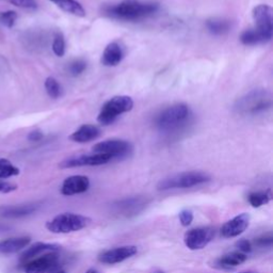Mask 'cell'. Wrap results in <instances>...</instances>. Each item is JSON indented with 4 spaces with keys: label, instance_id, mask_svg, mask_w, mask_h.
Masks as SVG:
<instances>
[{
    "label": "cell",
    "instance_id": "cell-3",
    "mask_svg": "<svg viewBox=\"0 0 273 273\" xmlns=\"http://www.w3.org/2000/svg\"><path fill=\"white\" fill-rule=\"evenodd\" d=\"M190 109L185 104L171 106L157 116L155 123L157 128L163 132H172L180 129L190 118Z\"/></svg>",
    "mask_w": 273,
    "mask_h": 273
},
{
    "label": "cell",
    "instance_id": "cell-27",
    "mask_svg": "<svg viewBox=\"0 0 273 273\" xmlns=\"http://www.w3.org/2000/svg\"><path fill=\"white\" fill-rule=\"evenodd\" d=\"M87 70V62L85 60L78 59L70 63V65L67 66V72L70 75L76 77L81 75L85 71Z\"/></svg>",
    "mask_w": 273,
    "mask_h": 273
},
{
    "label": "cell",
    "instance_id": "cell-30",
    "mask_svg": "<svg viewBox=\"0 0 273 273\" xmlns=\"http://www.w3.org/2000/svg\"><path fill=\"white\" fill-rule=\"evenodd\" d=\"M9 3L14 5L15 7L22 9H37L38 4L36 0H8Z\"/></svg>",
    "mask_w": 273,
    "mask_h": 273
},
{
    "label": "cell",
    "instance_id": "cell-37",
    "mask_svg": "<svg viewBox=\"0 0 273 273\" xmlns=\"http://www.w3.org/2000/svg\"><path fill=\"white\" fill-rule=\"evenodd\" d=\"M53 273H66L65 271H63V270H57L56 272H53Z\"/></svg>",
    "mask_w": 273,
    "mask_h": 273
},
{
    "label": "cell",
    "instance_id": "cell-34",
    "mask_svg": "<svg viewBox=\"0 0 273 273\" xmlns=\"http://www.w3.org/2000/svg\"><path fill=\"white\" fill-rule=\"evenodd\" d=\"M17 189V186L12 183H8V181L0 179V192L2 193H10L13 192Z\"/></svg>",
    "mask_w": 273,
    "mask_h": 273
},
{
    "label": "cell",
    "instance_id": "cell-5",
    "mask_svg": "<svg viewBox=\"0 0 273 273\" xmlns=\"http://www.w3.org/2000/svg\"><path fill=\"white\" fill-rule=\"evenodd\" d=\"M209 180L210 176L207 173L200 172V171H190V172L175 174L160 180L157 185V189L159 191H166L170 189H185L208 183Z\"/></svg>",
    "mask_w": 273,
    "mask_h": 273
},
{
    "label": "cell",
    "instance_id": "cell-16",
    "mask_svg": "<svg viewBox=\"0 0 273 273\" xmlns=\"http://www.w3.org/2000/svg\"><path fill=\"white\" fill-rule=\"evenodd\" d=\"M124 48L118 42H112L107 45L101 54V63L105 66H117L124 59Z\"/></svg>",
    "mask_w": 273,
    "mask_h": 273
},
{
    "label": "cell",
    "instance_id": "cell-11",
    "mask_svg": "<svg viewBox=\"0 0 273 273\" xmlns=\"http://www.w3.org/2000/svg\"><path fill=\"white\" fill-rule=\"evenodd\" d=\"M112 160V158L108 155L104 154H91V155H80L70 157L65 159L64 161L60 163V168L70 169V168H78L85 166H101L106 165Z\"/></svg>",
    "mask_w": 273,
    "mask_h": 273
},
{
    "label": "cell",
    "instance_id": "cell-18",
    "mask_svg": "<svg viewBox=\"0 0 273 273\" xmlns=\"http://www.w3.org/2000/svg\"><path fill=\"white\" fill-rule=\"evenodd\" d=\"M99 135L100 129L97 126L92 124H85L70 135V139L77 143H87L96 140Z\"/></svg>",
    "mask_w": 273,
    "mask_h": 273
},
{
    "label": "cell",
    "instance_id": "cell-29",
    "mask_svg": "<svg viewBox=\"0 0 273 273\" xmlns=\"http://www.w3.org/2000/svg\"><path fill=\"white\" fill-rule=\"evenodd\" d=\"M16 19H17V13L15 11L9 10L0 13V22L8 28H12L15 25Z\"/></svg>",
    "mask_w": 273,
    "mask_h": 273
},
{
    "label": "cell",
    "instance_id": "cell-21",
    "mask_svg": "<svg viewBox=\"0 0 273 273\" xmlns=\"http://www.w3.org/2000/svg\"><path fill=\"white\" fill-rule=\"evenodd\" d=\"M240 42L245 46H254V45L267 43L266 39L255 28L244 30L240 36Z\"/></svg>",
    "mask_w": 273,
    "mask_h": 273
},
{
    "label": "cell",
    "instance_id": "cell-13",
    "mask_svg": "<svg viewBox=\"0 0 273 273\" xmlns=\"http://www.w3.org/2000/svg\"><path fill=\"white\" fill-rule=\"evenodd\" d=\"M250 224L249 213H240L236 215L233 219L229 220L221 227V235L224 238H234L241 235Z\"/></svg>",
    "mask_w": 273,
    "mask_h": 273
},
{
    "label": "cell",
    "instance_id": "cell-23",
    "mask_svg": "<svg viewBox=\"0 0 273 273\" xmlns=\"http://www.w3.org/2000/svg\"><path fill=\"white\" fill-rule=\"evenodd\" d=\"M37 210V206L34 205H19V206L8 207L4 211V217L6 218H20L25 217Z\"/></svg>",
    "mask_w": 273,
    "mask_h": 273
},
{
    "label": "cell",
    "instance_id": "cell-36",
    "mask_svg": "<svg viewBox=\"0 0 273 273\" xmlns=\"http://www.w3.org/2000/svg\"><path fill=\"white\" fill-rule=\"evenodd\" d=\"M86 273H99L97 270H95V269H89Z\"/></svg>",
    "mask_w": 273,
    "mask_h": 273
},
{
    "label": "cell",
    "instance_id": "cell-26",
    "mask_svg": "<svg viewBox=\"0 0 273 273\" xmlns=\"http://www.w3.org/2000/svg\"><path fill=\"white\" fill-rule=\"evenodd\" d=\"M45 90H46L47 94L49 95V97L56 99L59 98L61 95V86L58 83L57 79H54L53 77H48L46 80H45Z\"/></svg>",
    "mask_w": 273,
    "mask_h": 273
},
{
    "label": "cell",
    "instance_id": "cell-8",
    "mask_svg": "<svg viewBox=\"0 0 273 273\" xmlns=\"http://www.w3.org/2000/svg\"><path fill=\"white\" fill-rule=\"evenodd\" d=\"M60 265L59 256L57 252L43 254L28 261L24 265L25 273H53Z\"/></svg>",
    "mask_w": 273,
    "mask_h": 273
},
{
    "label": "cell",
    "instance_id": "cell-38",
    "mask_svg": "<svg viewBox=\"0 0 273 273\" xmlns=\"http://www.w3.org/2000/svg\"><path fill=\"white\" fill-rule=\"evenodd\" d=\"M239 273H253V272H239Z\"/></svg>",
    "mask_w": 273,
    "mask_h": 273
},
{
    "label": "cell",
    "instance_id": "cell-1",
    "mask_svg": "<svg viewBox=\"0 0 273 273\" xmlns=\"http://www.w3.org/2000/svg\"><path fill=\"white\" fill-rule=\"evenodd\" d=\"M159 5L154 2H142V0H123L120 4L107 9L106 13L117 19L135 21L155 14Z\"/></svg>",
    "mask_w": 273,
    "mask_h": 273
},
{
    "label": "cell",
    "instance_id": "cell-35",
    "mask_svg": "<svg viewBox=\"0 0 273 273\" xmlns=\"http://www.w3.org/2000/svg\"><path fill=\"white\" fill-rule=\"evenodd\" d=\"M44 138V134L40 129H36L32 130L31 132H29L28 134V140L32 141V142H38L41 141Z\"/></svg>",
    "mask_w": 273,
    "mask_h": 273
},
{
    "label": "cell",
    "instance_id": "cell-4",
    "mask_svg": "<svg viewBox=\"0 0 273 273\" xmlns=\"http://www.w3.org/2000/svg\"><path fill=\"white\" fill-rule=\"evenodd\" d=\"M92 222L90 218L81 214L64 212L56 215L46 223V229L53 234H68L78 232Z\"/></svg>",
    "mask_w": 273,
    "mask_h": 273
},
{
    "label": "cell",
    "instance_id": "cell-33",
    "mask_svg": "<svg viewBox=\"0 0 273 273\" xmlns=\"http://www.w3.org/2000/svg\"><path fill=\"white\" fill-rule=\"evenodd\" d=\"M236 247L239 249L241 253H250L252 251V243L248 239H240L236 242Z\"/></svg>",
    "mask_w": 273,
    "mask_h": 273
},
{
    "label": "cell",
    "instance_id": "cell-17",
    "mask_svg": "<svg viewBox=\"0 0 273 273\" xmlns=\"http://www.w3.org/2000/svg\"><path fill=\"white\" fill-rule=\"evenodd\" d=\"M31 242V238L28 236L8 238L0 241V254L9 255L15 254L21 250H24Z\"/></svg>",
    "mask_w": 273,
    "mask_h": 273
},
{
    "label": "cell",
    "instance_id": "cell-39",
    "mask_svg": "<svg viewBox=\"0 0 273 273\" xmlns=\"http://www.w3.org/2000/svg\"><path fill=\"white\" fill-rule=\"evenodd\" d=\"M155 273H163V272H161V271H158V272H155Z\"/></svg>",
    "mask_w": 273,
    "mask_h": 273
},
{
    "label": "cell",
    "instance_id": "cell-31",
    "mask_svg": "<svg viewBox=\"0 0 273 273\" xmlns=\"http://www.w3.org/2000/svg\"><path fill=\"white\" fill-rule=\"evenodd\" d=\"M178 218L180 221V224L183 226H189L191 224V222L193 221V213L191 210L188 209H184L181 210L178 214Z\"/></svg>",
    "mask_w": 273,
    "mask_h": 273
},
{
    "label": "cell",
    "instance_id": "cell-20",
    "mask_svg": "<svg viewBox=\"0 0 273 273\" xmlns=\"http://www.w3.org/2000/svg\"><path fill=\"white\" fill-rule=\"evenodd\" d=\"M50 2L66 13H70L79 17L86 16V10L80 4L76 2V0H50Z\"/></svg>",
    "mask_w": 273,
    "mask_h": 273
},
{
    "label": "cell",
    "instance_id": "cell-9",
    "mask_svg": "<svg viewBox=\"0 0 273 273\" xmlns=\"http://www.w3.org/2000/svg\"><path fill=\"white\" fill-rule=\"evenodd\" d=\"M214 237V230L209 226L198 227L186 232L184 236V242L191 251H197L207 247Z\"/></svg>",
    "mask_w": 273,
    "mask_h": 273
},
{
    "label": "cell",
    "instance_id": "cell-14",
    "mask_svg": "<svg viewBox=\"0 0 273 273\" xmlns=\"http://www.w3.org/2000/svg\"><path fill=\"white\" fill-rule=\"evenodd\" d=\"M90 188V179L84 175H74L67 177L62 184L61 193L65 197H72L85 193Z\"/></svg>",
    "mask_w": 273,
    "mask_h": 273
},
{
    "label": "cell",
    "instance_id": "cell-32",
    "mask_svg": "<svg viewBox=\"0 0 273 273\" xmlns=\"http://www.w3.org/2000/svg\"><path fill=\"white\" fill-rule=\"evenodd\" d=\"M273 242L272 235H264L261 237L256 238L254 240V243L259 248H270Z\"/></svg>",
    "mask_w": 273,
    "mask_h": 273
},
{
    "label": "cell",
    "instance_id": "cell-24",
    "mask_svg": "<svg viewBox=\"0 0 273 273\" xmlns=\"http://www.w3.org/2000/svg\"><path fill=\"white\" fill-rule=\"evenodd\" d=\"M206 27H207L208 31L210 33L214 34V36H222V34L230 31L231 24H230L229 20L213 18V19L207 20Z\"/></svg>",
    "mask_w": 273,
    "mask_h": 273
},
{
    "label": "cell",
    "instance_id": "cell-12",
    "mask_svg": "<svg viewBox=\"0 0 273 273\" xmlns=\"http://www.w3.org/2000/svg\"><path fill=\"white\" fill-rule=\"evenodd\" d=\"M137 253H138V248L135 245H123L102 252L99 254L98 260L102 264L115 265L134 256Z\"/></svg>",
    "mask_w": 273,
    "mask_h": 273
},
{
    "label": "cell",
    "instance_id": "cell-22",
    "mask_svg": "<svg viewBox=\"0 0 273 273\" xmlns=\"http://www.w3.org/2000/svg\"><path fill=\"white\" fill-rule=\"evenodd\" d=\"M272 200V192L270 189L266 191H257L250 193L248 197V201L254 208H258L268 204Z\"/></svg>",
    "mask_w": 273,
    "mask_h": 273
},
{
    "label": "cell",
    "instance_id": "cell-25",
    "mask_svg": "<svg viewBox=\"0 0 273 273\" xmlns=\"http://www.w3.org/2000/svg\"><path fill=\"white\" fill-rule=\"evenodd\" d=\"M19 174V169L11 163L8 159L0 158V179L17 176Z\"/></svg>",
    "mask_w": 273,
    "mask_h": 273
},
{
    "label": "cell",
    "instance_id": "cell-19",
    "mask_svg": "<svg viewBox=\"0 0 273 273\" xmlns=\"http://www.w3.org/2000/svg\"><path fill=\"white\" fill-rule=\"evenodd\" d=\"M248 256L241 252H232L227 253L217 259L215 264L221 269H232L239 265L243 264Z\"/></svg>",
    "mask_w": 273,
    "mask_h": 273
},
{
    "label": "cell",
    "instance_id": "cell-10",
    "mask_svg": "<svg viewBox=\"0 0 273 273\" xmlns=\"http://www.w3.org/2000/svg\"><path fill=\"white\" fill-rule=\"evenodd\" d=\"M253 18L255 29L263 36L267 42L272 39L273 18L272 9L268 5H258L253 9Z\"/></svg>",
    "mask_w": 273,
    "mask_h": 273
},
{
    "label": "cell",
    "instance_id": "cell-2",
    "mask_svg": "<svg viewBox=\"0 0 273 273\" xmlns=\"http://www.w3.org/2000/svg\"><path fill=\"white\" fill-rule=\"evenodd\" d=\"M271 94L265 89H254L239 98L235 110L240 115H257L271 108Z\"/></svg>",
    "mask_w": 273,
    "mask_h": 273
},
{
    "label": "cell",
    "instance_id": "cell-6",
    "mask_svg": "<svg viewBox=\"0 0 273 273\" xmlns=\"http://www.w3.org/2000/svg\"><path fill=\"white\" fill-rule=\"evenodd\" d=\"M133 108V100L131 97L126 95H119L110 98L102 106L99 115L97 117V122L102 126L115 123L116 120L123 115L131 111Z\"/></svg>",
    "mask_w": 273,
    "mask_h": 273
},
{
    "label": "cell",
    "instance_id": "cell-7",
    "mask_svg": "<svg viewBox=\"0 0 273 273\" xmlns=\"http://www.w3.org/2000/svg\"><path fill=\"white\" fill-rule=\"evenodd\" d=\"M131 144L121 139H111L99 142L93 146V153L108 155L113 159L127 157L131 153Z\"/></svg>",
    "mask_w": 273,
    "mask_h": 273
},
{
    "label": "cell",
    "instance_id": "cell-15",
    "mask_svg": "<svg viewBox=\"0 0 273 273\" xmlns=\"http://www.w3.org/2000/svg\"><path fill=\"white\" fill-rule=\"evenodd\" d=\"M61 247L56 243H45V242H37L28 248L26 251L20 255V263L27 264L31 259L41 256L42 254H46L50 252H58Z\"/></svg>",
    "mask_w": 273,
    "mask_h": 273
},
{
    "label": "cell",
    "instance_id": "cell-28",
    "mask_svg": "<svg viewBox=\"0 0 273 273\" xmlns=\"http://www.w3.org/2000/svg\"><path fill=\"white\" fill-rule=\"evenodd\" d=\"M52 51L56 56L63 57L65 53V41L62 33H57L52 42Z\"/></svg>",
    "mask_w": 273,
    "mask_h": 273
}]
</instances>
